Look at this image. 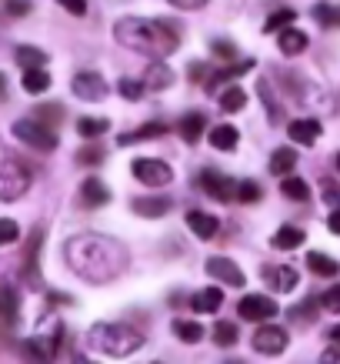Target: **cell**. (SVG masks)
Segmentation results:
<instances>
[{
	"label": "cell",
	"instance_id": "6da1fadb",
	"mask_svg": "<svg viewBox=\"0 0 340 364\" xmlns=\"http://www.w3.org/2000/svg\"><path fill=\"white\" fill-rule=\"evenodd\" d=\"M64 257L70 271L90 284H107L114 277H121L131 261L127 247L117 237H104V234H74L64 244Z\"/></svg>",
	"mask_w": 340,
	"mask_h": 364
},
{
	"label": "cell",
	"instance_id": "7a4b0ae2",
	"mask_svg": "<svg viewBox=\"0 0 340 364\" xmlns=\"http://www.w3.org/2000/svg\"><path fill=\"white\" fill-rule=\"evenodd\" d=\"M117 44L133 54L164 60L180 47V27L174 21H147V17H124L114 23Z\"/></svg>",
	"mask_w": 340,
	"mask_h": 364
},
{
	"label": "cell",
	"instance_id": "3957f363",
	"mask_svg": "<svg viewBox=\"0 0 340 364\" xmlns=\"http://www.w3.org/2000/svg\"><path fill=\"white\" fill-rule=\"evenodd\" d=\"M87 344L90 351L107 354V358H127L137 348H143V334L121 321H100L87 331Z\"/></svg>",
	"mask_w": 340,
	"mask_h": 364
},
{
	"label": "cell",
	"instance_id": "277c9868",
	"mask_svg": "<svg viewBox=\"0 0 340 364\" xmlns=\"http://www.w3.org/2000/svg\"><path fill=\"white\" fill-rule=\"evenodd\" d=\"M31 181H33L31 167L23 164L21 157L4 154V161H0V200H4V204L23 198L27 188H31Z\"/></svg>",
	"mask_w": 340,
	"mask_h": 364
},
{
	"label": "cell",
	"instance_id": "5b68a950",
	"mask_svg": "<svg viewBox=\"0 0 340 364\" xmlns=\"http://www.w3.org/2000/svg\"><path fill=\"white\" fill-rule=\"evenodd\" d=\"M13 137L17 141H23L27 147H33V151H54L57 147V134L50 124L37 121V117H21V121L13 124Z\"/></svg>",
	"mask_w": 340,
	"mask_h": 364
},
{
	"label": "cell",
	"instance_id": "8992f818",
	"mask_svg": "<svg viewBox=\"0 0 340 364\" xmlns=\"http://www.w3.org/2000/svg\"><path fill=\"white\" fill-rule=\"evenodd\" d=\"M197 181H200V191H204V194H210L214 200H220V204H231V200H237V188H241V181L227 177L224 171L204 167Z\"/></svg>",
	"mask_w": 340,
	"mask_h": 364
},
{
	"label": "cell",
	"instance_id": "52a82bcc",
	"mask_svg": "<svg viewBox=\"0 0 340 364\" xmlns=\"http://www.w3.org/2000/svg\"><path fill=\"white\" fill-rule=\"evenodd\" d=\"M131 171H133V177H137L141 184H147V188H164V184H170V181H174L170 164L157 161V157H137Z\"/></svg>",
	"mask_w": 340,
	"mask_h": 364
},
{
	"label": "cell",
	"instance_id": "ba28073f",
	"mask_svg": "<svg viewBox=\"0 0 340 364\" xmlns=\"http://www.w3.org/2000/svg\"><path fill=\"white\" fill-rule=\"evenodd\" d=\"M287 344H290V338H287V331L277 328V324H261V328L253 331V351L257 354L277 358V354L287 351Z\"/></svg>",
	"mask_w": 340,
	"mask_h": 364
},
{
	"label": "cell",
	"instance_id": "9c48e42d",
	"mask_svg": "<svg viewBox=\"0 0 340 364\" xmlns=\"http://www.w3.org/2000/svg\"><path fill=\"white\" fill-rule=\"evenodd\" d=\"M274 314H277V301L267 298V294H243L241 304H237V318H241V321H253V324L274 318Z\"/></svg>",
	"mask_w": 340,
	"mask_h": 364
},
{
	"label": "cell",
	"instance_id": "30bf717a",
	"mask_svg": "<svg viewBox=\"0 0 340 364\" xmlns=\"http://www.w3.org/2000/svg\"><path fill=\"white\" fill-rule=\"evenodd\" d=\"M70 90H74L80 100H104L110 87H107V80L100 77L97 70H77L74 80H70Z\"/></svg>",
	"mask_w": 340,
	"mask_h": 364
},
{
	"label": "cell",
	"instance_id": "8fae6325",
	"mask_svg": "<svg viewBox=\"0 0 340 364\" xmlns=\"http://www.w3.org/2000/svg\"><path fill=\"white\" fill-rule=\"evenodd\" d=\"M261 277L270 291H280V294H290V291L300 284V274H297L290 264H263Z\"/></svg>",
	"mask_w": 340,
	"mask_h": 364
},
{
	"label": "cell",
	"instance_id": "7c38bea8",
	"mask_svg": "<svg viewBox=\"0 0 340 364\" xmlns=\"http://www.w3.org/2000/svg\"><path fill=\"white\" fill-rule=\"evenodd\" d=\"M204 271H207V274L214 277V281H220V284H227V287H243V284H247L243 271H241L237 264H234L231 257H207Z\"/></svg>",
	"mask_w": 340,
	"mask_h": 364
},
{
	"label": "cell",
	"instance_id": "4fadbf2b",
	"mask_svg": "<svg viewBox=\"0 0 340 364\" xmlns=\"http://www.w3.org/2000/svg\"><path fill=\"white\" fill-rule=\"evenodd\" d=\"M40 244H44V228H33L27 237V251H23V277L33 287H40Z\"/></svg>",
	"mask_w": 340,
	"mask_h": 364
},
{
	"label": "cell",
	"instance_id": "5bb4252c",
	"mask_svg": "<svg viewBox=\"0 0 340 364\" xmlns=\"http://www.w3.org/2000/svg\"><path fill=\"white\" fill-rule=\"evenodd\" d=\"M60 338H64V324H60V318L54 314V318L40 321V328H37V334H33V344L50 358V354H57V348H60Z\"/></svg>",
	"mask_w": 340,
	"mask_h": 364
},
{
	"label": "cell",
	"instance_id": "9a60e30c",
	"mask_svg": "<svg viewBox=\"0 0 340 364\" xmlns=\"http://www.w3.org/2000/svg\"><path fill=\"white\" fill-rule=\"evenodd\" d=\"M187 228L194 231V237L200 241H210V237H217L220 231V221L207 210H187Z\"/></svg>",
	"mask_w": 340,
	"mask_h": 364
},
{
	"label": "cell",
	"instance_id": "2e32d148",
	"mask_svg": "<svg viewBox=\"0 0 340 364\" xmlns=\"http://www.w3.org/2000/svg\"><path fill=\"white\" fill-rule=\"evenodd\" d=\"M80 204L90 210L104 208V204H110V188L104 181H97V177H87V181L80 184Z\"/></svg>",
	"mask_w": 340,
	"mask_h": 364
},
{
	"label": "cell",
	"instance_id": "e0dca14e",
	"mask_svg": "<svg viewBox=\"0 0 340 364\" xmlns=\"http://www.w3.org/2000/svg\"><path fill=\"white\" fill-rule=\"evenodd\" d=\"M307 33L304 31H297L294 23H290V27H284V31H280V37H277V47H280V54L284 57H297V54H304V50H307Z\"/></svg>",
	"mask_w": 340,
	"mask_h": 364
},
{
	"label": "cell",
	"instance_id": "ac0fdd59",
	"mask_svg": "<svg viewBox=\"0 0 340 364\" xmlns=\"http://www.w3.org/2000/svg\"><path fill=\"white\" fill-rule=\"evenodd\" d=\"M320 121H314V117H300V121H290V127H287V134H290V141L294 144H304V147H310V144L320 137Z\"/></svg>",
	"mask_w": 340,
	"mask_h": 364
},
{
	"label": "cell",
	"instance_id": "d6986e66",
	"mask_svg": "<svg viewBox=\"0 0 340 364\" xmlns=\"http://www.w3.org/2000/svg\"><path fill=\"white\" fill-rule=\"evenodd\" d=\"M131 210L141 214V218H164L170 210V198H133Z\"/></svg>",
	"mask_w": 340,
	"mask_h": 364
},
{
	"label": "cell",
	"instance_id": "ffe728a7",
	"mask_svg": "<svg viewBox=\"0 0 340 364\" xmlns=\"http://www.w3.org/2000/svg\"><path fill=\"white\" fill-rule=\"evenodd\" d=\"M220 304H224V291H217V287H204L190 298V308L197 314H214V311H220Z\"/></svg>",
	"mask_w": 340,
	"mask_h": 364
},
{
	"label": "cell",
	"instance_id": "44dd1931",
	"mask_svg": "<svg viewBox=\"0 0 340 364\" xmlns=\"http://www.w3.org/2000/svg\"><path fill=\"white\" fill-rule=\"evenodd\" d=\"M207 141L217 147V151H234L237 141H241V131L231 127V124H217V127H210L207 131Z\"/></svg>",
	"mask_w": 340,
	"mask_h": 364
},
{
	"label": "cell",
	"instance_id": "7402d4cb",
	"mask_svg": "<svg viewBox=\"0 0 340 364\" xmlns=\"http://www.w3.org/2000/svg\"><path fill=\"white\" fill-rule=\"evenodd\" d=\"M21 87L27 94H44V90H50V74H47L44 67H23Z\"/></svg>",
	"mask_w": 340,
	"mask_h": 364
},
{
	"label": "cell",
	"instance_id": "603a6c76",
	"mask_svg": "<svg viewBox=\"0 0 340 364\" xmlns=\"http://www.w3.org/2000/svg\"><path fill=\"white\" fill-rule=\"evenodd\" d=\"M204 131H210L204 114H187V117H180V137H184L187 144H197L200 137H204Z\"/></svg>",
	"mask_w": 340,
	"mask_h": 364
},
{
	"label": "cell",
	"instance_id": "cb8c5ba5",
	"mask_svg": "<svg viewBox=\"0 0 340 364\" xmlns=\"http://www.w3.org/2000/svg\"><path fill=\"white\" fill-rule=\"evenodd\" d=\"M297 167V154H294V147H277L274 157H270V164H267V171L274 177H287L290 171Z\"/></svg>",
	"mask_w": 340,
	"mask_h": 364
},
{
	"label": "cell",
	"instance_id": "d4e9b609",
	"mask_svg": "<svg viewBox=\"0 0 340 364\" xmlns=\"http://www.w3.org/2000/svg\"><path fill=\"white\" fill-rule=\"evenodd\" d=\"M310 17L320 23V27H327V31H337L340 27V4H314L310 7Z\"/></svg>",
	"mask_w": 340,
	"mask_h": 364
},
{
	"label": "cell",
	"instance_id": "484cf974",
	"mask_svg": "<svg viewBox=\"0 0 340 364\" xmlns=\"http://www.w3.org/2000/svg\"><path fill=\"white\" fill-rule=\"evenodd\" d=\"M307 267H310V274H320V277H337L340 274L337 261H334L330 254H320V251L307 254Z\"/></svg>",
	"mask_w": 340,
	"mask_h": 364
},
{
	"label": "cell",
	"instance_id": "4316f807",
	"mask_svg": "<svg viewBox=\"0 0 340 364\" xmlns=\"http://www.w3.org/2000/svg\"><path fill=\"white\" fill-rule=\"evenodd\" d=\"M164 124H157V121H150V124H143L141 131H133V134H121L117 137V144L121 147H131V144H141V141H154V137H164Z\"/></svg>",
	"mask_w": 340,
	"mask_h": 364
},
{
	"label": "cell",
	"instance_id": "83f0119b",
	"mask_svg": "<svg viewBox=\"0 0 340 364\" xmlns=\"http://www.w3.org/2000/svg\"><path fill=\"white\" fill-rule=\"evenodd\" d=\"M143 84H147V90H167L174 84V70L167 64H150V70L143 74Z\"/></svg>",
	"mask_w": 340,
	"mask_h": 364
},
{
	"label": "cell",
	"instance_id": "f1b7e54d",
	"mask_svg": "<svg viewBox=\"0 0 340 364\" xmlns=\"http://www.w3.org/2000/svg\"><path fill=\"white\" fill-rule=\"evenodd\" d=\"M270 244H274L277 251H294V247H300V244H304V231H300V228H294V224H284V228L270 237Z\"/></svg>",
	"mask_w": 340,
	"mask_h": 364
},
{
	"label": "cell",
	"instance_id": "f546056e",
	"mask_svg": "<svg viewBox=\"0 0 340 364\" xmlns=\"http://www.w3.org/2000/svg\"><path fill=\"white\" fill-rule=\"evenodd\" d=\"M257 94H261L263 107H267V117H270V124H280V121H284V111H280V104H277V97H274V84H270V80H261V84H257Z\"/></svg>",
	"mask_w": 340,
	"mask_h": 364
},
{
	"label": "cell",
	"instance_id": "4dcf8cb0",
	"mask_svg": "<svg viewBox=\"0 0 340 364\" xmlns=\"http://www.w3.org/2000/svg\"><path fill=\"white\" fill-rule=\"evenodd\" d=\"M243 104H247V94H243L241 84H234V87H227V90H220V111H224V114L243 111Z\"/></svg>",
	"mask_w": 340,
	"mask_h": 364
},
{
	"label": "cell",
	"instance_id": "1f68e13d",
	"mask_svg": "<svg viewBox=\"0 0 340 364\" xmlns=\"http://www.w3.org/2000/svg\"><path fill=\"white\" fill-rule=\"evenodd\" d=\"M170 328H174V334H177V338H180V341H184V344H197L200 338H204V328H200L197 321L174 318V324H170Z\"/></svg>",
	"mask_w": 340,
	"mask_h": 364
},
{
	"label": "cell",
	"instance_id": "d6a6232c",
	"mask_svg": "<svg viewBox=\"0 0 340 364\" xmlns=\"http://www.w3.org/2000/svg\"><path fill=\"white\" fill-rule=\"evenodd\" d=\"M247 70H253V60H241V64L224 67V70H217V74H210V80H207V90H214V87H217V84H224V80L241 77V74H247Z\"/></svg>",
	"mask_w": 340,
	"mask_h": 364
},
{
	"label": "cell",
	"instance_id": "836d02e7",
	"mask_svg": "<svg viewBox=\"0 0 340 364\" xmlns=\"http://www.w3.org/2000/svg\"><path fill=\"white\" fill-rule=\"evenodd\" d=\"M297 21V11H290V7H280V11H274L267 21H263V33H280L284 27H290V23Z\"/></svg>",
	"mask_w": 340,
	"mask_h": 364
},
{
	"label": "cell",
	"instance_id": "e575fe53",
	"mask_svg": "<svg viewBox=\"0 0 340 364\" xmlns=\"http://www.w3.org/2000/svg\"><path fill=\"white\" fill-rule=\"evenodd\" d=\"M280 191H284V198H290V200H310V188H307V181H304V177L287 174L284 184H280Z\"/></svg>",
	"mask_w": 340,
	"mask_h": 364
},
{
	"label": "cell",
	"instance_id": "d590c367",
	"mask_svg": "<svg viewBox=\"0 0 340 364\" xmlns=\"http://www.w3.org/2000/svg\"><path fill=\"white\" fill-rule=\"evenodd\" d=\"M104 131H110L107 117H80V121H77V134H80V137H87V141L100 137Z\"/></svg>",
	"mask_w": 340,
	"mask_h": 364
},
{
	"label": "cell",
	"instance_id": "8d00e7d4",
	"mask_svg": "<svg viewBox=\"0 0 340 364\" xmlns=\"http://www.w3.org/2000/svg\"><path fill=\"white\" fill-rule=\"evenodd\" d=\"M237 324L234 321H217L214 324V344H220V348H231V344H237Z\"/></svg>",
	"mask_w": 340,
	"mask_h": 364
},
{
	"label": "cell",
	"instance_id": "74e56055",
	"mask_svg": "<svg viewBox=\"0 0 340 364\" xmlns=\"http://www.w3.org/2000/svg\"><path fill=\"white\" fill-rule=\"evenodd\" d=\"M17 64L21 67H44L47 54L44 50H37V47H17Z\"/></svg>",
	"mask_w": 340,
	"mask_h": 364
},
{
	"label": "cell",
	"instance_id": "f35d334b",
	"mask_svg": "<svg viewBox=\"0 0 340 364\" xmlns=\"http://www.w3.org/2000/svg\"><path fill=\"white\" fill-rule=\"evenodd\" d=\"M13 321H17V291L11 284H4V324L13 328Z\"/></svg>",
	"mask_w": 340,
	"mask_h": 364
},
{
	"label": "cell",
	"instance_id": "ab89813d",
	"mask_svg": "<svg viewBox=\"0 0 340 364\" xmlns=\"http://www.w3.org/2000/svg\"><path fill=\"white\" fill-rule=\"evenodd\" d=\"M77 161L84 167H97L100 161H104V147H97V144H90V147H80L77 151Z\"/></svg>",
	"mask_w": 340,
	"mask_h": 364
},
{
	"label": "cell",
	"instance_id": "60d3db41",
	"mask_svg": "<svg viewBox=\"0 0 340 364\" xmlns=\"http://www.w3.org/2000/svg\"><path fill=\"white\" fill-rule=\"evenodd\" d=\"M237 200H241V204H257V200H261V184H253V181H241V188H237Z\"/></svg>",
	"mask_w": 340,
	"mask_h": 364
},
{
	"label": "cell",
	"instance_id": "b9f144b4",
	"mask_svg": "<svg viewBox=\"0 0 340 364\" xmlns=\"http://www.w3.org/2000/svg\"><path fill=\"white\" fill-rule=\"evenodd\" d=\"M143 90H147V84H143V80H131V77L121 80V97L124 100H137Z\"/></svg>",
	"mask_w": 340,
	"mask_h": 364
},
{
	"label": "cell",
	"instance_id": "7bdbcfd3",
	"mask_svg": "<svg viewBox=\"0 0 340 364\" xmlns=\"http://www.w3.org/2000/svg\"><path fill=\"white\" fill-rule=\"evenodd\" d=\"M33 117H37V121H44V124H50V127H57V124L64 121V107H37Z\"/></svg>",
	"mask_w": 340,
	"mask_h": 364
},
{
	"label": "cell",
	"instance_id": "ee69618b",
	"mask_svg": "<svg viewBox=\"0 0 340 364\" xmlns=\"http://www.w3.org/2000/svg\"><path fill=\"white\" fill-rule=\"evenodd\" d=\"M210 50H214V57H220V60H237V47H234L231 41H214Z\"/></svg>",
	"mask_w": 340,
	"mask_h": 364
},
{
	"label": "cell",
	"instance_id": "f6af8a7d",
	"mask_svg": "<svg viewBox=\"0 0 340 364\" xmlns=\"http://www.w3.org/2000/svg\"><path fill=\"white\" fill-rule=\"evenodd\" d=\"M17 237H21V231H17V224H13L11 218H4V221H0V241H4V244H13Z\"/></svg>",
	"mask_w": 340,
	"mask_h": 364
},
{
	"label": "cell",
	"instance_id": "bcb514c9",
	"mask_svg": "<svg viewBox=\"0 0 340 364\" xmlns=\"http://www.w3.org/2000/svg\"><path fill=\"white\" fill-rule=\"evenodd\" d=\"M320 304H324L327 311H334V314H340V284H337V287H330V291H324Z\"/></svg>",
	"mask_w": 340,
	"mask_h": 364
},
{
	"label": "cell",
	"instance_id": "7dc6e473",
	"mask_svg": "<svg viewBox=\"0 0 340 364\" xmlns=\"http://www.w3.org/2000/svg\"><path fill=\"white\" fill-rule=\"evenodd\" d=\"M324 200L330 204V210L340 208V188L334 184V181H324Z\"/></svg>",
	"mask_w": 340,
	"mask_h": 364
},
{
	"label": "cell",
	"instance_id": "c3c4849f",
	"mask_svg": "<svg viewBox=\"0 0 340 364\" xmlns=\"http://www.w3.org/2000/svg\"><path fill=\"white\" fill-rule=\"evenodd\" d=\"M67 14H74V17H84L87 14V0H57Z\"/></svg>",
	"mask_w": 340,
	"mask_h": 364
},
{
	"label": "cell",
	"instance_id": "681fc988",
	"mask_svg": "<svg viewBox=\"0 0 340 364\" xmlns=\"http://www.w3.org/2000/svg\"><path fill=\"white\" fill-rule=\"evenodd\" d=\"M170 7L177 11H200V7H207V0H167Z\"/></svg>",
	"mask_w": 340,
	"mask_h": 364
},
{
	"label": "cell",
	"instance_id": "f907efd6",
	"mask_svg": "<svg viewBox=\"0 0 340 364\" xmlns=\"http://www.w3.org/2000/svg\"><path fill=\"white\" fill-rule=\"evenodd\" d=\"M7 14H13V17L31 14V0H7Z\"/></svg>",
	"mask_w": 340,
	"mask_h": 364
},
{
	"label": "cell",
	"instance_id": "816d5d0a",
	"mask_svg": "<svg viewBox=\"0 0 340 364\" xmlns=\"http://www.w3.org/2000/svg\"><path fill=\"white\" fill-rule=\"evenodd\" d=\"M320 361H327V364H334V361H340V341H337V344H330L327 351L320 354Z\"/></svg>",
	"mask_w": 340,
	"mask_h": 364
},
{
	"label": "cell",
	"instance_id": "f5cc1de1",
	"mask_svg": "<svg viewBox=\"0 0 340 364\" xmlns=\"http://www.w3.org/2000/svg\"><path fill=\"white\" fill-rule=\"evenodd\" d=\"M327 228H330V234H337V237H340V208H334V210H330Z\"/></svg>",
	"mask_w": 340,
	"mask_h": 364
},
{
	"label": "cell",
	"instance_id": "db71d44e",
	"mask_svg": "<svg viewBox=\"0 0 340 364\" xmlns=\"http://www.w3.org/2000/svg\"><path fill=\"white\" fill-rule=\"evenodd\" d=\"M204 74H207L204 64H190V80H204Z\"/></svg>",
	"mask_w": 340,
	"mask_h": 364
},
{
	"label": "cell",
	"instance_id": "11a10c76",
	"mask_svg": "<svg viewBox=\"0 0 340 364\" xmlns=\"http://www.w3.org/2000/svg\"><path fill=\"white\" fill-rule=\"evenodd\" d=\"M330 338H334V341H340V324H337V328H330Z\"/></svg>",
	"mask_w": 340,
	"mask_h": 364
},
{
	"label": "cell",
	"instance_id": "9f6ffc18",
	"mask_svg": "<svg viewBox=\"0 0 340 364\" xmlns=\"http://www.w3.org/2000/svg\"><path fill=\"white\" fill-rule=\"evenodd\" d=\"M337 171H340V154H337Z\"/></svg>",
	"mask_w": 340,
	"mask_h": 364
}]
</instances>
